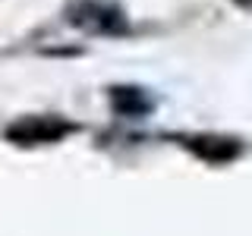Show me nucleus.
Returning <instances> with one entry per match:
<instances>
[{
  "label": "nucleus",
  "instance_id": "nucleus-4",
  "mask_svg": "<svg viewBox=\"0 0 252 236\" xmlns=\"http://www.w3.org/2000/svg\"><path fill=\"white\" fill-rule=\"evenodd\" d=\"M236 3H243V6H252V0H236Z\"/></svg>",
  "mask_w": 252,
  "mask_h": 236
},
{
  "label": "nucleus",
  "instance_id": "nucleus-2",
  "mask_svg": "<svg viewBox=\"0 0 252 236\" xmlns=\"http://www.w3.org/2000/svg\"><path fill=\"white\" fill-rule=\"evenodd\" d=\"M69 126L66 123H57V120H44V117H26V120H19L10 129V139L13 142H22V145H35V142H54L60 139L63 132H66Z\"/></svg>",
  "mask_w": 252,
  "mask_h": 236
},
{
  "label": "nucleus",
  "instance_id": "nucleus-3",
  "mask_svg": "<svg viewBox=\"0 0 252 236\" xmlns=\"http://www.w3.org/2000/svg\"><path fill=\"white\" fill-rule=\"evenodd\" d=\"M110 101H114L117 114H126V117H142L145 110H152V98L142 88H114Z\"/></svg>",
  "mask_w": 252,
  "mask_h": 236
},
{
  "label": "nucleus",
  "instance_id": "nucleus-1",
  "mask_svg": "<svg viewBox=\"0 0 252 236\" xmlns=\"http://www.w3.org/2000/svg\"><path fill=\"white\" fill-rule=\"evenodd\" d=\"M69 22L85 31H120L126 26V19L120 16L114 3H104V0H76L73 6H69Z\"/></svg>",
  "mask_w": 252,
  "mask_h": 236
}]
</instances>
